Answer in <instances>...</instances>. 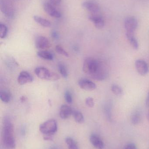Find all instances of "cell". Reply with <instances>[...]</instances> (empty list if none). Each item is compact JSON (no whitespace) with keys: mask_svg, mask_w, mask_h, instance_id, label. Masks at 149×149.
Instances as JSON below:
<instances>
[{"mask_svg":"<svg viewBox=\"0 0 149 149\" xmlns=\"http://www.w3.org/2000/svg\"><path fill=\"white\" fill-rule=\"evenodd\" d=\"M83 70L85 73L98 81H102L108 74L107 68L105 65L94 58H86L84 61Z\"/></svg>","mask_w":149,"mask_h":149,"instance_id":"6da1fadb","label":"cell"},{"mask_svg":"<svg viewBox=\"0 0 149 149\" xmlns=\"http://www.w3.org/2000/svg\"><path fill=\"white\" fill-rule=\"evenodd\" d=\"M14 133V126L11 121L8 118H5L3 123L2 140L4 146L8 148L13 149L15 147Z\"/></svg>","mask_w":149,"mask_h":149,"instance_id":"7a4b0ae2","label":"cell"},{"mask_svg":"<svg viewBox=\"0 0 149 149\" xmlns=\"http://www.w3.org/2000/svg\"><path fill=\"white\" fill-rule=\"evenodd\" d=\"M57 124L55 120L51 119L45 122L39 126L40 132L45 136H52L57 132Z\"/></svg>","mask_w":149,"mask_h":149,"instance_id":"3957f363","label":"cell"},{"mask_svg":"<svg viewBox=\"0 0 149 149\" xmlns=\"http://www.w3.org/2000/svg\"><path fill=\"white\" fill-rule=\"evenodd\" d=\"M36 76L41 79L46 80L56 81L59 79V76L43 67H38L35 70Z\"/></svg>","mask_w":149,"mask_h":149,"instance_id":"277c9868","label":"cell"},{"mask_svg":"<svg viewBox=\"0 0 149 149\" xmlns=\"http://www.w3.org/2000/svg\"><path fill=\"white\" fill-rule=\"evenodd\" d=\"M0 9L4 15L9 18H12L15 15L14 8L10 3L8 1H0Z\"/></svg>","mask_w":149,"mask_h":149,"instance_id":"5b68a950","label":"cell"},{"mask_svg":"<svg viewBox=\"0 0 149 149\" xmlns=\"http://www.w3.org/2000/svg\"><path fill=\"white\" fill-rule=\"evenodd\" d=\"M124 26L127 32L134 33L138 26L137 20L134 17H129L125 20Z\"/></svg>","mask_w":149,"mask_h":149,"instance_id":"8992f818","label":"cell"},{"mask_svg":"<svg viewBox=\"0 0 149 149\" xmlns=\"http://www.w3.org/2000/svg\"><path fill=\"white\" fill-rule=\"evenodd\" d=\"M36 48L38 49L45 50L49 49L51 47L50 41L45 37H38L35 42Z\"/></svg>","mask_w":149,"mask_h":149,"instance_id":"52a82bcc","label":"cell"},{"mask_svg":"<svg viewBox=\"0 0 149 149\" xmlns=\"http://www.w3.org/2000/svg\"><path fill=\"white\" fill-rule=\"evenodd\" d=\"M43 8L45 11L52 17L60 18L61 17L60 12L58 11L53 7V5L50 3H45L43 5Z\"/></svg>","mask_w":149,"mask_h":149,"instance_id":"ba28073f","label":"cell"},{"mask_svg":"<svg viewBox=\"0 0 149 149\" xmlns=\"http://www.w3.org/2000/svg\"><path fill=\"white\" fill-rule=\"evenodd\" d=\"M135 66L139 74L145 75L148 72L149 68L148 64L144 60L138 59L136 61Z\"/></svg>","mask_w":149,"mask_h":149,"instance_id":"9c48e42d","label":"cell"},{"mask_svg":"<svg viewBox=\"0 0 149 149\" xmlns=\"http://www.w3.org/2000/svg\"><path fill=\"white\" fill-rule=\"evenodd\" d=\"M79 86L82 89L86 91H91L96 88V85L94 82L87 79H81L78 81Z\"/></svg>","mask_w":149,"mask_h":149,"instance_id":"30bf717a","label":"cell"},{"mask_svg":"<svg viewBox=\"0 0 149 149\" xmlns=\"http://www.w3.org/2000/svg\"><path fill=\"white\" fill-rule=\"evenodd\" d=\"M33 80V79L32 76L29 72L25 71H22L20 72L17 78V81L21 85L32 82Z\"/></svg>","mask_w":149,"mask_h":149,"instance_id":"8fae6325","label":"cell"},{"mask_svg":"<svg viewBox=\"0 0 149 149\" xmlns=\"http://www.w3.org/2000/svg\"><path fill=\"white\" fill-rule=\"evenodd\" d=\"M89 19L93 22L94 26L98 29H101L104 27L105 22L103 17L97 15H93L89 17Z\"/></svg>","mask_w":149,"mask_h":149,"instance_id":"7c38bea8","label":"cell"},{"mask_svg":"<svg viewBox=\"0 0 149 149\" xmlns=\"http://www.w3.org/2000/svg\"><path fill=\"white\" fill-rule=\"evenodd\" d=\"M82 7L92 14H96L99 11L100 8L98 4L93 2L86 1L82 3Z\"/></svg>","mask_w":149,"mask_h":149,"instance_id":"4fadbf2b","label":"cell"},{"mask_svg":"<svg viewBox=\"0 0 149 149\" xmlns=\"http://www.w3.org/2000/svg\"><path fill=\"white\" fill-rule=\"evenodd\" d=\"M73 110L71 108L66 105H63L60 107L59 116L62 119H67L72 115Z\"/></svg>","mask_w":149,"mask_h":149,"instance_id":"5bb4252c","label":"cell"},{"mask_svg":"<svg viewBox=\"0 0 149 149\" xmlns=\"http://www.w3.org/2000/svg\"><path fill=\"white\" fill-rule=\"evenodd\" d=\"M90 142L94 148L98 149H103L104 148V143L101 139L96 135L93 134L90 136Z\"/></svg>","mask_w":149,"mask_h":149,"instance_id":"9a60e30c","label":"cell"},{"mask_svg":"<svg viewBox=\"0 0 149 149\" xmlns=\"http://www.w3.org/2000/svg\"><path fill=\"white\" fill-rule=\"evenodd\" d=\"M126 36L129 41L132 48L134 49L137 50L139 48V43L136 38L134 37V33L126 32Z\"/></svg>","mask_w":149,"mask_h":149,"instance_id":"2e32d148","label":"cell"},{"mask_svg":"<svg viewBox=\"0 0 149 149\" xmlns=\"http://www.w3.org/2000/svg\"><path fill=\"white\" fill-rule=\"evenodd\" d=\"M34 21L41 26L44 27H50L51 26V23L49 20L45 19L38 16L35 15L33 17Z\"/></svg>","mask_w":149,"mask_h":149,"instance_id":"e0dca14e","label":"cell"},{"mask_svg":"<svg viewBox=\"0 0 149 149\" xmlns=\"http://www.w3.org/2000/svg\"><path fill=\"white\" fill-rule=\"evenodd\" d=\"M37 55L40 58L45 60L49 61L53 60V55L51 52L46 51H40L37 52Z\"/></svg>","mask_w":149,"mask_h":149,"instance_id":"ac0fdd59","label":"cell"},{"mask_svg":"<svg viewBox=\"0 0 149 149\" xmlns=\"http://www.w3.org/2000/svg\"><path fill=\"white\" fill-rule=\"evenodd\" d=\"M141 114L139 111H134L131 116V121L132 124L134 125L139 124L141 122Z\"/></svg>","mask_w":149,"mask_h":149,"instance_id":"d6986e66","label":"cell"},{"mask_svg":"<svg viewBox=\"0 0 149 149\" xmlns=\"http://www.w3.org/2000/svg\"><path fill=\"white\" fill-rule=\"evenodd\" d=\"M72 115L76 122L79 123H84V116L81 112L77 110H73Z\"/></svg>","mask_w":149,"mask_h":149,"instance_id":"ffe728a7","label":"cell"},{"mask_svg":"<svg viewBox=\"0 0 149 149\" xmlns=\"http://www.w3.org/2000/svg\"><path fill=\"white\" fill-rule=\"evenodd\" d=\"M65 142L68 146V149H79L77 143L72 138L67 137L66 138Z\"/></svg>","mask_w":149,"mask_h":149,"instance_id":"44dd1931","label":"cell"},{"mask_svg":"<svg viewBox=\"0 0 149 149\" xmlns=\"http://www.w3.org/2000/svg\"><path fill=\"white\" fill-rule=\"evenodd\" d=\"M0 99L3 102L8 103L10 101V94L7 91H1L0 92Z\"/></svg>","mask_w":149,"mask_h":149,"instance_id":"7402d4cb","label":"cell"},{"mask_svg":"<svg viewBox=\"0 0 149 149\" xmlns=\"http://www.w3.org/2000/svg\"><path fill=\"white\" fill-rule=\"evenodd\" d=\"M111 91L113 93L117 96H121L123 94L122 88L116 84H113L111 86Z\"/></svg>","mask_w":149,"mask_h":149,"instance_id":"603a6c76","label":"cell"},{"mask_svg":"<svg viewBox=\"0 0 149 149\" xmlns=\"http://www.w3.org/2000/svg\"><path fill=\"white\" fill-rule=\"evenodd\" d=\"M8 29L7 26L3 24H0V37L4 38L8 34Z\"/></svg>","mask_w":149,"mask_h":149,"instance_id":"cb8c5ba5","label":"cell"},{"mask_svg":"<svg viewBox=\"0 0 149 149\" xmlns=\"http://www.w3.org/2000/svg\"><path fill=\"white\" fill-rule=\"evenodd\" d=\"M112 106V103L110 102H108L107 103L105 106V113L108 120H111Z\"/></svg>","mask_w":149,"mask_h":149,"instance_id":"d4e9b609","label":"cell"},{"mask_svg":"<svg viewBox=\"0 0 149 149\" xmlns=\"http://www.w3.org/2000/svg\"><path fill=\"white\" fill-rule=\"evenodd\" d=\"M55 50L58 54L64 56L66 57H69V54H68V52H66L60 45H57L55 47Z\"/></svg>","mask_w":149,"mask_h":149,"instance_id":"484cf974","label":"cell"},{"mask_svg":"<svg viewBox=\"0 0 149 149\" xmlns=\"http://www.w3.org/2000/svg\"><path fill=\"white\" fill-rule=\"evenodd\" d=\"M58 69L60 74L63 76V77L65 78H67V76H68V73H67V70H66L65 66L64 65L60 64L59 65Z\"/></svg>","mask_w":149,"mask_h":149,"instance_id":"4316f807","label":"cell"},{"mask_svg":"<svg viewBox=\"0 0 149 149\" xmlns=\"http://www.w3.org/2000/svg\"><path fill=\"white\" fill-rule=\"evenodd\" d=\"M64 98L66 101L71 104L72 102V97L71 94L69 91H66L64 94Z\"/></svg>","mask_w":149,"mask_h":149,"instance_id":"83f0119b","label":"cell"},{"mask_svg":"<svg viewBox=\"0 0 149 149\" xmlns=\"http://www.w3.org/2000/svg\"><path fill=\"white\" fill-rule=\"evenodd\" d=\"M85 103L87 106L89 107H93L94 103V99L92 97H87L85 100Z\"/></svg>","mask_w":149,"mask_h":149,"instance_id":"f1b7e54d","label":"cell"},{"mask_svg":"<svg viewBox=\"0 0 149 149\" xmlns=\"http://www.w3.org/2000/svg\"><path fill=\"white\" fill-rule=\"evenodd\" d=\"M62 0H49L50 3L53 5H58L60 4Z\"/></svg>","mask_w":149,"mask_h":149,"instance_id":"f546056e","label":"cell"},{"mask_svg":"<svg viewBox=\"0 0 149 149\" xmlns=\"http://www.w3.org/2000/svg\"><path fill=\"white\" fill-rule=\"evenodd\" d=\"M125 149H137L136 146L133 143H129L126 146Z\"/></svg>","mask_w":149,"mask_h":149,"instance_id":"4dcf8cb0","label":"cell"},{"mask_svg":"<svg viewBox=\"0 0 149 149\" xmlns=\"http://www.w3.org/2000/svg\"><path fill=\"white\" fill-rule=\"evenodd\" d=\"M51 36L52 38L55 39H58L59 37L58 33L56 31H52L51 33Z\"/></svg>","mask_w":149,"mask_h":149,"instance_id":"1f68e13d","label":"cell"},{"mask_svg":"<svg viewBox=\"0 0 149 149\" xmlns=\"http://www.w3.org/2000/svg\"><path fill=\"white\" fill-rule=\"evenodd\" d=\"M146 105L148 107H149V92L147 96L146 100Z\"/></svg>","mask_w":149,"mask_h":149,"instance_id":"d6a6232c","label":"cell"},{"mask_svg":"<svg viewBox=\"0 0 149 149\" xmlns=\"http://www.w3.org/2000/svg\"><path fill=\"white\" fill-rule=\"evenodd\" d=\"M26 100V98H25V97H24V96H22V97L21 98V99H20V100H21V101L22 102H25V100Z\"/></svg>","mask_w":149,"mask_h":149,"instance_id":"836d02e7","label":"cell"},{"mask_svg":"<svg viewBox=\"0 0 149 149\" xmlns=\"http://www.w3.org/2000/svg\"><path fill=\"white\" fill-rule=\"evenodd\" d=\"M147 119H148V121L149 123V111L148 112V114H147Z\"/></svg>","mask_w":149,"mask_h":149,"instance_id":"e575fe53","label":"cell"}]
</instances>
